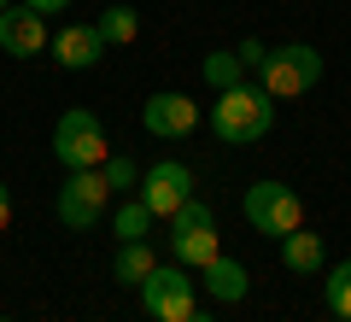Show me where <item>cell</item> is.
Here are the masks:
<instances>
[{
  "label": "cell",
  "instance_id": "1",
  "mask_svg": "<svg viewBox=\"0 0 351 322\" xmlns=\"http://www.w3.org/2000/svg\"><path fill=\"white\" fill-rule=\"evenodd\" d=\"M211 129H217V141H228V147H252V141H263L269 129H276V100L263 94L258 82H234V88L217 94Z\"/></svg>",
  "mask_w": 351,
  "mask_h": 322
},
{
  "label": "cell",
  "instance_id": "2",
  "mask_svg": "<svg viewBox=\"0 0 351 322\" xmlns=\"http://www.w3.org/2000/svg\"><path fill=\"white\" fill-rule=\"evenodd\" d=\"M316 82H322V53L304 47V41H281L258 65V88L269 100H304Z\"/></svg>",
  "mask_w": 351,
  "mask_h": 322
},
{
  "label": "cell",
  "instance_id": "3",
  "mask_svg": "<svg viewBox=\"0 0 351 322\" xmlns=\"http://www.w3.org/2000/svg\"><path fill=\"white\" fill-rule=\"evenodd\" d=\"M53 159H59L64 170H100V164L112 159L100 112H88V106H71V112L53 124Z\"/></svg>",
  "mask_w": 351,
  "mask_h": 322
},
{
  "label": "cell",
  "instance_id": "4",
  "mask_svg": "<svg viewBox=\"0 0 351 322\" xmlns=\"http://www.w3.org/2000/svg\"><path fill=\"white\" fill-rule=\"evenodd\" d=\"M135 293H141V310H147L152 322H188L193 310H199V275L170 258V264H158Z\"/></svg>",
  "mask_w": 351,
  "mask_h": 322
},
{
  "label": "cell",
  "instance_id": "5",
  "mask_svg": "<svg viewBox=\"0 0 351 322\" xmlns=\"http://www.w3.org/2000/svg\"><path fill=\"white\" fill-rule=\"evenodd\" d=\"M240 211H246V223L258 229V235H269V240H281V235H293V229H304V199L293 194L287 182H269V176L246 187Z\"/></svg>",
  "mask_w": 351,
  "mask_h": 322
},
{
  "label": "cell",
  "instance_id": "6",
  "mask_svg": "<svg viewBox=\"0 0 351 322\" xmlns=\"http://www.w3.org/2000/svg\"><path fill=\"white\" fill-rule=\"evenodd\" d=\"M106 205H112V182H106V170H71L64 187H59V199H53L59 223L76 229V235H88V229L100 223Z\"/></svg>",
  "mask_w": 351,
  "mask_h": 322
},
{
  "label": "cell",
  "instance_id": "7",
  "mask_svg": "<svg viewBox=\"0 0 351 322\" xmlns=\"http://www.w3.org/2000/svg\"><path fill=\"white\" fill-rule=\"evenodd\" d=\"M141 199L152 217H176V205L193 199V170L182 159H158L152 170H141Z\"/></svg>",
  "mask_w": 351,
  "mask_h": 322
},
{
  "label": "cell",
  "instance_id": "8",
  "mask_svg": "<svg viewBox=\"0 0 351 322\" xmlns=\"http://www.w3.org/2000/svg\"><path fill=\"white\" fill-rule=\"evenodd\" d=\"M141 124H147V135H158V141H182V135L199 129V106H193L188 94H147Z\"/></svg>",
  "mask_w": 351,
  "mask_h": 322
},
{
  "label": "cell",
  "instance_id": "9",
  "mask_svg": "<svg viewBox=\"0 0 351 322\" xmlns=\"http://www.w3.org/2000/svg\"><path fill=\"white\" fill-rule=\"evenodd\" d=\"M53 36H47V18L29 12V6H6L0 12V53H12V59H36L47 53Z\"/></svg>",
  "mask_w": 351,
  "mask_h": 322
},
{
  "label": "cell",
  "instance_id": "10",
  "mask_svg": "<svg viewBox=\"0 0 351 322\" xmlns=\"http://www.w3.org/2000/svg\"><path fill=\"white\" fill-rule=\"evenodd\" d=\"M199 293H205V299H217V305H240V299L252 293L246 264H240V258H228V252H217V258L199 270Z\"/></svg>",
  "mask_w": 351,
  "mask_h": 322
},
{
  "label": "cell",
  "instance_id": "11",
  "mask_svg": "<svg viewBox=\"0 0 351 322\" xmlns=\"http://www.w3.org/2000/svg\"><path fill=\"white\" fill-rule=\"evenodd\" d=\"M53 59L64 65V71H94V65L106 59V36L94 24H71L53 36Z\"/></svg>",
  "mask_w": 351,
  "mask_h": 322
},
{
  "label": "cell",
  "instance_id": "12",
  "mask_svg": "<svg viewBox=\"0 0 351 322\" xmlns=\"http://www.w3.org/2000/svg\"><path fill=\"white\" fill-rule=\"evenodd\" d=\"M281 264H287L293 275H316L328 264V240L316 235V229H293V235H281Z\"/></svg>",
  "mask_w": 351,
  "mask_h": 322
},
{
  "label": "cell",
  "instance_id": "13",
  "mask_svg": "<svg viewBox=\"0 0 351 322\" xmlns=\"http://www.w3.org/2000/svg\"><path fill=\"white\" fill-rule=\"evenodd\" d=\"M170 252H176V264H182V270H193V275H199L205 264H211L217 252H223V240H217V229L205 223V229H188V235H170Z\"/></svg>",
  "mask_w": 351,
  "mask_h": 322
},
{
  "label": "cell",
  "instance_id": "14",
  "mask_svg": "<svg viewBox=\"0 0 351 322\" xmlns=\"http://www.w3.org/2000/svg\"><path fill=\"white\" fill-rule=\"evenodd\" d=\"M152 270H158V258H152V246H147V240H117L112 275H117L123 287H141V281H147Z\"/></svg>",
  "mask_w": 351,
  "mask_h": 322
},
{
  "label": "cell",
  "instance_id": "15",
  "mask_svg": "<svg viewBox=\"0 0 351 322\" xmlns=\"http://www.w3.org/2000/svg\"><path fill=\"white\" fill-rule=\"evenodd\" d=\"M94 30L106 36V47H129V41L141 36V18H135V6H106V12L94 18Z\"/></svg>",
  "mask_w": 351,
  "mask_h": 322
},
{
  "label": "cell",
  "instance_id": "16",
  "mask_svg": "<svg viewBox=\"0 0 351 322\" xmlns=\"http://www.w3.org/2000/svg\"><path fill=\"white\" fill-rule=\"evenodd\" d=\"M152 223H158V217H152L147 211V199H123V205H117V217H112V229H117V240H147L152 235Z\"/></svg>",
  "mask_w": 351,
  "mask_h": 322
},
{
  "label": "cell",
  "instance_id": "17",
  "mask_svg": "<svg viewBox=\"0 0 351 322\" xmlns=\"http://www.w3.org/2000/svg\"><path fill=\"white\" fill-rule=\"evenodd\" d=\"M322 305L334 310L339 322H351V258H346V264H334V270L322 275Z\"/></svg>",
  "mask_w": 351,
  "mask_h": 322
},
{
  "label": "cell",
  "instance_id": "18",
  "mask_svg": "<svg viewBox=\"0 0 351 322\" xmlns=\"http://www.w3.org/2000/svg\"><path fill=\"white\" fill-rule=\"evenodd\" d=\"M199 76H205V82H211L217 88V94H223V88H234V82H246V65H240L234 59V47H217V53H205V65H199Z\"/></svg>",
  "mask_w": 351,
  "mask_h": 322
},
{
  "label": "cell",
  "instance_id": "19",
  "mask_svg": "<svg viewBox=\"0 0 351 322\" xmlns=\"http://www.w3.org/2000/svg\"><path fill=\"white\" fill-rule=\"evenodd\" d=\"M164 223H170V235L205 229V223H211V205H205V199H188V205H176V217H164Z\"/></svg>",
  "mask_w": 351,
  "mask_h": 322
},
{
  "label": "cell",
  "instance_id": "20",
  "mask_svg": "<svg viewBox=\"0 0 351 322\" xmlns=\"http://www.w3.org/2000/svg\"><path fill=\"white\" fill-rule=\"evenodd\" d=\"M100 170H106V182H112V194H129V187H141V164H135V159H106Z\"/></svg>",
  "mask_w": 351,
  "mask_h": 322
},
{
  "label": "cell",
  "instance_id": "21",
  "mask_svg": "<svg viewBox=\"0 0 351 322\" xmlns=\"http://www.w3.org/2000/svg\"><path fill=\"white\" fill-rule=\"evenodd\" d=\"M263 53H269V47H263L258 36H246V41H234V59L246 65V71H258V65H263Z\"/></svg>",
  "mask_w": 351,
  "mask_h": 322
},
{
  "label": "cell",
  "instance_id": "22",
  "mask_svg": "<svg viewBox=\"0 0 351 322\" xmlns=\"http://www.w3.org/2000/svg\"><path fill=\"white\" fill-rule=\"evenodd\" d=\"M18 6H29V12H41V18H53V12H64L71 0H18Z\"/></svg>",
  "mask_w": 351,
  "mask_h": 322
},
{
  "label": "cell",
  "instance_id": "23",
  "mask_svg": "<svg viewBox=\"0 0 351 322\" xmlns=\"http://www.w3.org/2000/svg\"><path fill=\"white\" fill-rule=\"evenodd\" d=\"M6 229H12V187L0 182V235H6Z\"/></svg>",
  "mask_w": 351,
  "mask_h": 322
},
{
  "label": "cell",
  "instance_id": "24",
  "mask_svg": "<svg viewBox=\"0 0 351 322\" xmlns=\"http://www.w3.org/2000/svg\"><path fill=\"white\" fill-rule=\"evenodd\" d=\"M188 322H217V317H211V310H193V317H188Z\"/></svg>",
  "mask_w": 351,
  "mask_h": 322
},
{
  "label": "cell",
  "instance_id": "25",
  "mask_svg": "<svg viewBox=\"0 0 351 322\" xmlns=\"http://www.w3.org/2000/svg\"><path fill=\"white\" fill-rule=\"evenodd\" d=\"M6 6H12V0H0V12H6Z\"/></svg>",
  "mask_w": 351,
  "mask_h": 322
},
{
  "label": "cell",
  "instance_id": "26",
  "mask_svg": "<svg viewBox=\"0 0 351 322\" xmlns=\"http://www.w3.org/2000/svg\"><path fill=\"white\" fill-rule=\"evenodd\" d=\"M0 322H12V317H0Z\"/></svg>",
  "mask_w": 351,
  "mask_h": 322
}]
</instances>
